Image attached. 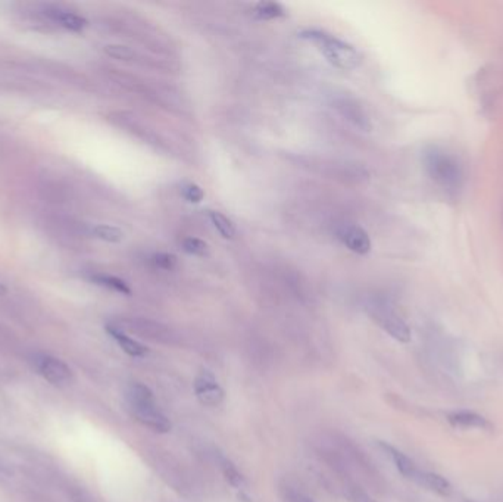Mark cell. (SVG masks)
<instances>
[{
	"label": "cell",
	"instance_id": "obj_1",
	"mask_svg": "<svg viewBox=\"0 0 503 502\" xmlns=\"http://www.w3.org/2000/svg\"><path fill=\"white\" fill-rule=\"evenodd\" d=\"M422 169L428 179L447 195H457L465 181L461 158L440 145H427L421 152Z\"/></svg>",
	"mask_w": 503,
	"mask_h": 502
},
{
	"label": "cell",
	"instance_id": "obj_2",
	"mask_svg": "<svg viewBox=\"0 0 503 502\" xmlns=\"http://www.w3.org/2000/svg\"><path fill=\"white\" fill-rule=\"evenodd\" d=\"M126 401L128 410L138 423L158 433L170 432L171 421L158 408L155 396L146 385L140 383V381L130 383L126 388Z\"/></svg>",
	"mask_w": 503,
	"mask_h": 502
},
{
	"label": "cell",
	"instance_id": "obj_3",
	"mask_svg": "<svg viewBox=\"0 0 503 502\" xmlns=\"http://www.w3.org/2000/svg\"><path fill=\"white\" fill-rule=\"evenodd\" d=\"M300 39H305L317 46V49L322 54V56L330 62L332 66L349 71L356 68L362 61V55L359 54L355 46L350 43L335 37L327 31L317 30V29H308L300 31Z\"/></svg>",
	"mask_w": 503,
	"mask_h": 502
},
{
	"label": "cell",
	"instance_id": "obj_4",
	"mask_svg": "<svg viewBox=\"0 0 503 502\" xmlns=\"http://www.w3.org/2000/svg\"><path fill=\"white\" fill-rule=\"evenodd\" d=\"M367 311L370 317L393 339L400 343H408L411 341V328L390 299L374 298L368 302Z\"/></svg>",
	"mask_w": 503,
	"mask_h": 502
},
{
	"label": "cell",
	"instance_id": "obj_5",
	"mask_svg": "<svg viewBox=\"0 0 503 502\" xmlns=\"http://www.w3.org/2000/svg\"><path fill=\"white\" fill-rule=\"evenodd\" d=\"M34 367L37 373L55 386L69 385L74 378L73 370L66 363L49 353H39L34 356Z\"/></svg>",
	"mask_w": 503,
	"mask_h": 502
},
{
	"label": "cell",
	"instance_id": "obj_6",
	"mask_svg": "<svg viewBox=\"0 0 503 502\" xmlns=\"http://www.w3.org/2000/svg\"><path fill=\"white\" fill-rule=\"evenodd\" d=\"M195 392L205 406H218L224 401V391L210 370H202L195 380Z\"/></svg>",
	"mask_w": 503,
	"mask_h": 502
},
{
	"label": "cell",
	"instance_id": "obj_7",
	"mask_svg": "<svg viewBox=\"0 0 503 502\" xmlns=\"http://www.w3.org/2000/svg\"><path fill=\"white\" fill-rule=\"evenodd\" d=\"M446 420L453 428L459 430H478V432L486 433H493L494 430V426L490 420L474 411H452L446 416Z\"/></svg>",
	"mask_w": 503,
	"mask_h": 502
},
{
	"label": "cell",
	"instance_id": "obj_8",
	"mask_svg": "<svg viewBox=\"0 0 503 502\" xmlns=\"http://www.w3.org/2000/svg\"><path fill=\"white\" fill-rule=\"evenodd\" d=\"M339 239L343 245L357 255H367L371 251L370 234L356 224H346L339 230Z\"/></svg>",
	"mask_w": 503,
	"mask_h": 502
},
{
	"label": "cell",
	"instance_id": "obj_9",
	"mask_svg": "<svg viewBox=\"0 0 503 502\" xmlns=\"http://www.w3.org/2000/svg\"><path fill=\"white\" fill-rule=\"evenodd\" d=\"M127 327L140 334L141 338H148L152 339L155 342H163V343H171L174 336L171 330L165 327L161 323H155L151 320H145V318H134L127 321Z\"/></svg>",
	"mask_w": 503,
	"mask_h": 502
},
{
	"label": "cell",
	"instance_id": "obj_10",
	"mask_svg": "<svg viewBox=\"0 0 503 502\" xmlns=\"http://www.w3.org/2000/svg\"><path fill=\"white\" fill-rule=\"evenodd\" d=\"M335 108L339 109V112L349 119V121L364 131L371 130V119L370 115L367 114L365 108L359 104L356 99L350 98H342L335 102Z\"/></svg>",
	"mask_w": 503,
	"mask_h": 502
},
{
	"label": "cell",
	"instance_id": "obj_11",
	"mask_svg": "<svg viewBox=\"0 0 503 502\" xmlns=\"http://www.w3.org/2000/svg\"><path fill=\"white\" fill-rule=\"evenodd\" d=\"M414 483H417L418 486H421L430 492H433L442 498H449L453 493V488L446 477H443L437 473H433V471H425V470L420 468L417 477L414 479Z\"/></svg>",
	"mask_w": 503,
	"mask_h": 502
},
{
	"label": "cell",
	"instance_id": "obj_12",
	"mask_svg": "<svg viewBox=\"0 0 503 502\" xmlns=\"http://www.w3.org/2000/svg\"><path fill=\"white\" fill-rule=\"evenodd\" d=\"M106 331H108L109 336L119 345V348H121L126 353H128L130 356L143 358L149 353V349L145 345H141L136 339L130 338L128 334L121 327H118L116 324H108Z\"/></svg>",
	"mask_w": 503,
	"mask_h": 502
},
{
	"label": "cell",
	"instance_id": "obj_13",
	"mask_svg": "<svg viewBox=\"0 0 503 502\" xmlns=\"http://www.w3.org/2000/svg\"><path fill=\"white\" fill-rule=\"evenodd\" d=\"M380 446L390 457V460L395 463L396 468L399 470V473L405 477V479L414 482V479L420 471L417 464L408 456H405L403 452H400L397 448H395L386 442H380Z\"/></svg>",
	"mask_w": 503,
	"mask_h": 502
},
{
	"label": "cell",
	"instance_id": "obj_14",
	"mask_svg": "<svg viewBox=\"0 0 503 502\" xmlns=\"http://www.w3.org/2000/svg\"><path fill=\"white\" fill-rule=\"evenodd\" d=\"M47 15H49L54 21L59 22L63 29H66L69 31L80 33L88 26V22H87V19L84 16H81L78 14H74V12H69V11L51 9L49 12H47Z\"/></svg>",
	"mask_w": 503,
	"mask_h": 502
},
{
	"label": "cell",
	"instance_id": "obj_15",
	"mask_svg": "<svg viewBox=\"0 0 503 502\" xmlns=\"http://www.w3.org/2000/svg\"><path fill=\"white\" fill-rule=\"evenodd\" d=\"M90 281L93 284H98L101 288L109 289L112 292L121 293V295H131V289L130 286L116 276H111V274H103V273H98V274H91L90 276Z\"/></svg>",
	"mask_w": 503,
	"mask_h": 502
},
{
	"label": "cell",
	"instance_id": "obj_16",
	"mask_svg": "<svg viewBox=\"0 0 503 502\" xmlns=\"http://www.w3.org/2000/svg\"><path fill=\"white\" fill-rule=\"evenodd\" d=\"M208 217H209L212 226L215 227V230H217L224 239H227V241H231V239H234L235 227H234L233 221L227 217V215H224L220 211H208Z\"/></svg>",
	"mask_w": 503,
	"mask_h": 502
},
{
	"label": "cell",
	"instance_id": "obj_17",
	"mask_svg": "<svg viewBox=\"0 0 503 502\" xmlns=\"http://www.w3.org/2000/svg\"><path fill=\"white\" fill-rule=\"evenodd\" d=\"M253 15L258 19H275V18H281L285 15V9L281 4L278 2H259L255 8H253Z\"/></svg>",
	"mask_w": 503,
	"mask_h": 502
},
{
	"label": "cell",
	"instance_id": "obj_18",
	"mask_svg": "<svg viewBox=\"0 0 503 502\" xmlns=\"http://www.w3.org/2000/svg\"><path fill=\"white\" fill-rule=\"evenodd\" d=\"M93 234L108 244H119L124 239V231L115 226L98 224L93 227Z\"/></svg>",
	"mask_w": 503,
	"mask_h": 502
},
{
	"label": "cell",
	"instance_id": "obj_19",
	"mask_svg": "<svg viewBox=\"0 0 503 502\" xmlns=\"http://www.w3.org/2000/svg\"><path fill=\"white\" fill-rule=\"evenodd\" d=\"M220 466H221V471L225 477V481L233 486V488H237V489H242L245 485H246V481H245V477L243 474L237 470V467L227 458H221L220 460Z\"/></svg>",
	"mask_w": 503,
	"mask_h": 502
},
{
	"label": "cell",
	"instance_id": "obj_20",
	"mask_svg": "<svg viewBox=\"0 0 503 502\" xmlns=\"http://www.w3.org/2000/svg\"><path fill=\"white\" fill-rule=\"evenodd\" d=\"M183 249L184 252L195 255V256H205L208 253V245L203 242L202 239L198 237H187L183 242Z\"/></svg>",
	"mask_w": 503,
	"mask_h": 502
},
{
	"label": "cell",
	"instance_id": "obj_21",
	"mask_svg": "<svg viewBox=\"0 0 503 502\" xmlns=\"http://www.w3.org/2000/svg\"><path fill=\"white\" fill-rule=\"evenodd\" d=\"M181 195L190 204H200L203 201V198H205L203 189L199 184H195V183L184 184L181 187Z\"/></svg>",
	"mask_w": 503,
	"mask_h": 502
},
{
	"label": "cell",
	"instance_id": "obj_22",
	"mask_svg": "<svg viewBox=\"0 0 503 502\" xmlns=\"http://www.w3.org/2000/svg\"><path fill=\"white\" fill-rule=\"evenodd\" d=\"M152 262L155 264V267L165 271H170L177 266V256L168 252H159L152 256Z\"/></svg>",
	"mask_w": 503,
	"mask_h": 502
},
{
	"label": "cell",
	"instance_id": "obj_23",
	"mask_svg": "<svg viewBox=\"0 0 503 502\" xmlns=\"http://www.w3.org/2000/svg\"><path fill=\"white\" fill-rule=\"evenodd\" d=\"M105 52L115 59L119 61H130L134 58V52L127 46H121V44H108L105 47Z\"/></svg>",
	"mask_w": 503,
	"mask_h": 502
},
{
	"label": "cell",
	"instance_id": "obj_24",
	"mask_svg": "<svg viewBox=\"0 0 503 502\" xmlns=\"http://www.w3.org/2000/svg\"><path fill=\"white\" fill-rule=\"evenodd\" d=\"M346 496L349 502H377L368 492H365L364 489H361L356 485L346 488Z\"/></svg>",
	"mask_w": 503,
	"mask_h": 502
},
{
	"label": "cell",
	"instance_id": "obj_25",
	"mask_svg": "<svg viewBox=\"0 0 503 502\" xmlns=\"http://www.w3.org/2000/svg\"><path fill=\"white\" fill-rule=\"evenodd\" d=\"M285 502H314L310 498H308L306 495L296 492V491H287L285 492Z\"/></svg>",
	"mask_w": 503,
	"mask_h": 502
},
{
	"label": "cell",
	"instance_id": "obj_26",
	"mask_svg": "<svg viewBox=\"0 0 503 502\" xmlns=\"http://www.w3.org/2000/svg\"><path fill=\"white\" fill-rule=\"evenodd\" d=\"M8 293V288H6V286L2 283V281H0V296H4V295H6Z\"/></svg>",
	"mask_w": 503,
	"mask_h": 502
}]
</instances>
